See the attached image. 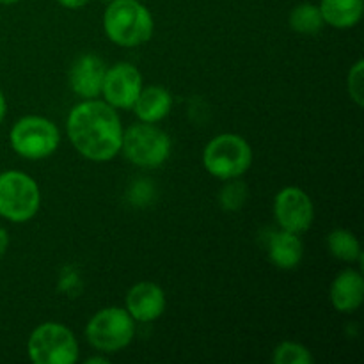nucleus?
<instances>
[{
  "label": "nucleus",
  "mask_w": 364,
  "mask_h": 364,
  "mask_svg": "<svg viewBox=\"0 0 364 364\" xmlns=\"http://www.w3.org/2000/svg\"><path fill=\"white\" fill-rule=\"evenodd\" d=\"M66 130L73 148L92 162H109L121 153L123 124L116 109L103 100L77 103L68 116Z\"/></svg>",
  "instance_id": "obj_1"
},
{
  "label": "nucleus",
  "mask_w": 364,
  "mask_h": 364,
  "mask_svg": "<svg viewBox=\"0 0 364 364\" xmlns=\"http://www.w3.org/2000/svg\"><path fill=\"white\" fill-rule=\"evenodd\" d=\"M153 16L141 0H112L103 13V31L117 46L134 48L153 36Z\"/></svg>",
  "instance_id": "obj_2"
},
{
  "label": "nucleus",
  "mask_w": 364,
  "mask_h": 364,
  "mask_svg": "<svg viewBox=\"0 0 364 364\" xmlns=\"http://www.w3.org/2000/svg\"><path fill=\"white\" fill-rule=\"evenodd\" d=\"M203 166L219 180H235L251 169L252 149L242 135L220 134L206 144L203 151Z\"/></svg>",
  "instance_id": "obj_3"
},
{
  "label": "nucleus",
  "mask_w": 364,
  "mask_h": 364,
  "mask_svg": "<svg viewBox=\"0 0 364 364\" xmlns=\"http://www.w3.org/2000/svg\"><path fill=\"white\" fill-rule=\"evenodd\" d=\"M27 352L34 364H75L80 355L73 331L57 322L36 327L28 336Z\"/></svg>",
  "instance_id": "obj_4"
},
{
  "label": "nucleus",
  "mask_w": 364,
  "mask_h": 364,
  "mask_svg": "<svg viewBox=\"0 0 364 364\" xmlns=\"http://www.w3.org/2000/svg\"><path fill=\"white\" fill-rule=\"evenodd\" d=\"M171 137L155 123H137L123 132L121 151L128 162L142 169H156L171 155Z\"/></svg>",
  "instance_id": "obj_5"
},
{
  "label": "nucleus",
  "mask_w": 364,
  "mask_h": 364,
  "mask_svg": "<svg viewBox=\"0 0 364 364\" xmlns=\"http://www.w3.org/2000/svg\"><path fill=\"white\" fill-rule=\"evenodd\" d=\"M41 206V191L32 176L21 171L0 174V217L9 223H27Z\"/></svg>",
  "instance_id": "obj_6"
},
{
  "label": "nucleus",
  "mask_w": 364,
  "mask_h": 364,
  "mask_svg": "<svg viewBox=\"0 0 364 364\" xmlns=\"http://www.w3.org/2000/svg\"><path fill=\"white\" fill-rule=\"evenodd\" d=\"M135 336V320L123 308H105L96 313L85 327L89 345L103 354H116L132 343Z\"/></svg>",
  "instance_id": "obj_7"
},
{
  "label": "nucleus",
  "mask_w": 364,
  "mask_h": 364,
  "mask_svg": "<svg viewBox=\"0 0 364 364\" xmlns=\"http://www.w3.org/2000/svg\"><path fill=\"white\" fill-rule=\"evenodd\" d=\"M9 142L16 155L27 160H43L57 151L60 134L53 121L41 116H25L11 128Z\"/></svg>",
  "instance_id": "obj_8"
},
{
  "label": "nucleus",
  "mask_w": 364,
  "mask_h": 364,
  "mask_svg": "<svg viewBox=\"0 0 364 364\" xmlns=\"http://www.w3.org/2000/svg\"><path fill=\"white\" fill-rule=\"evenodd\" d=\"M274 219L290 233H306L315 220V206L308 192L299 187H284L274 199Z\"/></svg>",
  "instance_id": "obj_9"
},
{
  "label": "nucleus",
  "mask_w": 364,
  "mask_h": 364,
  "mask_svg": "<svg viewBox=\"0 0 364 364\" xmlns=\"http://www.w3.org/2000/svg\"><path fill=\"white\" fill-rule=\"evenodd\" d=\"M142 87L144 85H142L141 71L130 63H117L107 68L100 96H103V102L116 110H128L134 107Z\"/></svg>",
  "instance_id": "obj_10"
},
{
  "label": "nucleus",
  "mask_w": 364,
  "mask_h": 364,
  "mask_svg": "<svg viewBox=\"0 0 364 364\" xmlns=\"http://www.w3.org/2000/svg\"><path fill=\"white\" fill-rule=\"evenodd\" d=\"M166 294L159 284L142 281L127 294V311L135 322H155L166 311Z\"/></svg>",
  "instance_id": "obj_11"
},
{
  "label": "nucleus",
  "mask_w": 364,
  "mask_h": 364,
  "mask_svg": "<svg viewBox=\"0 0 364 364\" xmlns=\"http://www.w3.org/2000/svg\"><path fill=\"white\" fill-rule=\"evenodd\" d=\"M107 66L95 53H84L73 63L70 70L71 91L82 100L98 98L102 92Z\"/></svg>",
  "instance_id": "obj_12"
},
{
  "label": "nucleus",
  "mask_w": 364,
  "mask_h": 364,
  "mask_svg": "<svg viewBox=\"0 0 364 364\" xmlns=\"http://www.w3.org/2000/svg\"><path fill=\"white\" fill-rule=\"evenodd\" d=\"M331 304L336 311L350 315L361 308L364 301L363 274L354 269H347L336 276L329 290Z\"/></svg>",
  "instance_id": "obj_13"
},
{
  "label": "nucleus",
  "mask_w": 364,
  "mask_h": 364,
  "mask_svg": "<svg viewBox=\"0 0 364 364\" xmlns=\"http://www.w3.org/2000/svg\"><path fill=\"white\" fill-rule=\"evenodd\" d=\"M304 258V244L297 233L277 231L270 237L269 259L274 267L281 270H294L301 265Z\"/></svg>",
  "instance_id": "obj_14"
},
{
  "label": "nucleus",
  "mask_w": 364,
  "mask_h": 364,
  "mask_svg": "<svg viewBox=\"0 0 364 364\" xmlns=\"http://www.w3.org/2000/svg\"><path fill=\"white\" fill-rule=\"evenodd\" d=\"M171 109H173V96L160 85L142 87L141 95L137 96L132 107L137 119L142 123H159L164 117L169 116Z\"/></svg>",
  "instance_id": "obj_15"
},
{
  "label": "nucleus",
  "mask_w": 364,
  "mask_h": 364,
  "mask_svg": "<svg viewBox=\"0 0 364 364\" xmlns=\"http://www.w3.org/2000/svg\"><path fill=\"white\" fill-rule=\"evenodd\" d=\"M318 7L326 25L334 28H352L361 21L364 0H322Z\"/></svg>",
  "instance_id": "obj_16"
},
{
  "label": "nucleus",
  "mask_w": 364,
  "mask_h": 364,
  "mask_svg": "<svg viewBox=\"0 0 364 364\" xmlns=\"http://www.w3.org/2000/svg\"><path fill=\"white\" fill-rule=\"evenodd\" d=\"M327 249L334 258L341 262H363L361 244L358 237L348 230H334L327 235Z\"/></svg>",
  "instance_id": "obj_17"
},
{
  "label": "nucleus",
  "mask_w": 364,
  "mask_h": 364,
  "mask_svg": "<svg viewBox=\"0 0 364 364\" xmlns=\"http://www.w3.org/2000/svg\"><path fill=\"white\" fill-rule=\"evenodd\" d=\"M288 23H290L291 31L299 32V34L311 36L322 31L326 21H323L318 6L304 2L294 7V11L290 13V18H288Z\"/></svg>",
  "instance_id": "obj_18"
},
{
  "label": "nucleus",
  "mask_w": 364,
  "mask_h": 364,
  "mask_svg": "<svg viewBox=\"0 0 364 364\" xmlns=\"http://www.w3.org/2000/svg\"><path fill=\"white\" fill-rule=\"evenodd\" d=\"M274 364H313L311 350L297 341H283L272 352Z\"/></svg>",
  "instance_id": "obj_19"
},
{
  "label": "nucleus",
  "mask_w": 364,
  "mask_h": 364,
  "mask_svg": "<svg viewBox=\"0 0 364 364\" xmlns=\"http://www.w3.org/2000/svg\"><path fill=\"white\" fill-rule=\"evenodd\" d=\"M228 181L230 183L220 191V205L224 206V210L237 212V210H240L244 206L245 199H247V187L238 178Z\"/></svg>",
  "instance_id": "obj_20"
},
{
  "label": "nucleus",
  "mask_w": 364,
  "mask_h": 364,
  "mask_svg": "<svg viewBox=\"0 0 364 364\" xmlns=\"http://www.w3.org/2000/svg\"><path fill=\"white\" fill-rule=\"evenodd\" d=\"M364 63L361 59L350 68L348 71V78H347V89H348V96L354 100V103L358 107L364 105Z\"/></svg>",
  "instance_id": "obj_21"
},
{
  "label": "nucleus",
  "mask_w": 364,
  "mask_h": 364,
  "mask_svg": "<svg viewBox=\"0 0 364 364\" xmlns=\"http://www.w3.org/2000/svg\"><path fill=\"white\" fill-rule=\"evenodd\" d=\"M57 2L63 7H66V9H80V7H84L89 0H57Z\"/></svg>",
  "instance_id": "obj_22"
},
{
  "label": "nucleus",
  "mask_w": 364,
  "mask_h": 364,
  "mask_svg": "<svg viewBox=\"0 0 364 364\" xmlns=\"http://www.w3.org/2000/svg\"><path fill=\"white\" fill-rule=\"evenodd\" d=\"M7 247H9V235L4 228H0V256L6 255Z\"/></svg>",
  "instance_id": "obj_23"
},
{
  "label": "nucleus",
  "mask_w": 364,
  "mask_h": 364,
  "mask_svg": "<svg viewBox=\"0 0 364 364\" xmlns=\"http://www.w3.org/2000/svg\"><path fill=\"white\" fill-rule=\"evenodd\" d=\"M6 112H7V100L6 96H4V92L0 91V123H2L4 117H6Z\"/></svg>",
  "instance_id": "obj_24"
},
{
  "label": "nucleus",
  "mask_w": 364,
  "mask_h": 364,
  "mask_svg": "<svg viewBox=\"0 0 364 364\" xmlns=\"http://www.w3.org/2000/svg\"><path fill=\"white\" fill-rule=\"evenodd\" d=\"M98 363L107 364V363H109V359H107V358H89L87 361H85V364H98Z\"/></svg>",
  "instance_id": "obj_25"
},
{
  "label": "nucleus",
  "mask_w": 364,
  "mask_h": 364,
  "mask_svg": "<svg viewBox=\"0 0 364 364\" xmlns=\"http://www.w3.org/2000/svg\"><path fill=\"white\" fill-rule=\"evenodd\" d=\"M18 2H21V0H0V6H13Z\"/></svg>",
  "instance_id": "obj_26"
}]
</instances>
